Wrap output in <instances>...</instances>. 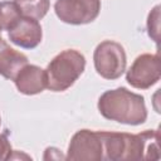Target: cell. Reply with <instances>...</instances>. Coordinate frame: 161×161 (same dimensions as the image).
Segmentation results:
<instances>
[{
	"mask_svg": "<svg viewBox=\"0 0 161 161\" xmlns=\"http://www.w3.org/2000/svg\"><path fill=\"white\" fill-rule=\"evenodd\" d=\"M104 160L138 161L157 160L158 130H145L140 133L99 131Z\"/></svg>",
	"mask_w": 161,
	"mask_h": 161,
	"instance_id": "1",
	"label": "cell"
},
{
	"mask_svg": "<svg viewBox=\"0 0 161 161\" xmlns=\"http://www.w3.org/2000/svg\"><path fill=\"white\" fill-rule=\"evenodd\" d=\"M99 113L109 121L128 126H138L147 119L145 98L125 87L108 89L101 94L97 103Z\"/></svg>",
	"mask_w": 161,
	"mask_h": 161,
	"instance_id": "2",
	"label": "cell"
},
{
	"mask_svg": "<svg viewBox=\"0 0 161 161\" xmlns=\"http://www.w3.org/2000/svg\"><path fill=\"white\" fill-rule=\"evenodd\" d=\"M84 69V55L75 49H65L47 65V88L52 92H64L75 83Z\"/></svg>",
	"mask_w": 161,
	"mask_h": 161,
	"instance_id": "3",
	"label": "cell"
},
{
	"mask_svg": "<svg viewBox=\"0 0 161 161\" xmlns=\"http://www.w3.org/2000/svg\"><path fill=\"white\" fill-rule=\"evenodd\" d=\"M96 72L104 79H118L126 70L127 57L125 48L113 40L101 42L93 53Z\"/></svg>",
	"mask_w": 161,
	"mask_h": 161,
	"instance_id": "4",
	"label": "cell"
},
{
	"mask_svg": "<svg viewBox=\"0 0 161 161\" xmlns=\"http://www.w3.org/2000/svg\"><path fill=\"white\" fill-rule=\"evenodd\" d=\"M67 160L72 161H101L103 156V143L99 131L83 128L77 131L68 145Z\"/></svg>",
	"mask_w": 161,
	"mask_h": 161,
	"instance_id": "5",
	"label": "cell"
},
{
	"mask_svg": "<svg viewBox=\"0 0 161 161\" xmlns=\"http://www.w3.org/2000/svg\"><path fill=\"white\" fill-rule=\"evenodd\" d=\"M54 11L58 19L70 25L94 21L101 11V0H57Z\"/></svg>",
	"mask_w": 161,
	"mask_h": 161,
	"instance_id": "6",
	"label": "cell"
},
{
	"mask_svg": "<svg viewBox=\"0 0 161 161\" xmlns=\"http://www.w3.org/2000/svg\"><path fill=\"white\" fill-rule=\"evenodd\" d=\"M161 64L158 53L138 55L126 72L127 83L137 89H148L160 80Z\"/></svg>",
	"mask_w": 161,
	"mask_h": 161,
	"instance_id": "7",
	"label": "cell"
},
{
	"mask_svg": "<svg viewBox=\"0 0 161 161\" xmlns=\"http://www.w3.org/2000/svg\"><path fill=\"white\" fill-rule=\"evenodd\" d=\"M8 35L13 44L24 49H34L42 42L43 30L38 20L21 16L18 23L8 31Z\"/></svg>",
	"mask_w": 161,
	"mask_h": 161,
	"instance_id": "8",
	"label": "cell"
},
{
	"mask_svg": "<svg viewBox=\"0 0 161 161\" xmlns=\"http://www.w3.org/2000/svg\"><path fill=\"white\" fill-rule=\"evenodd\" d=\"M13 80L15 83L16 89L25 96L39 94L47 88L45 69H42L35 64L24 65Z\"/></svg>",
	"mask_w": 161,
	"mask_h": 161,
	"instance_id": "9",
	"label": "cell"
},
{
	"mask_svg": "<svg viewBox=\"0 0 161 161\" xmlns=\"http://www.w3.org/2000/svg\"><path fill=\"white\" fill-rule=\"evenodd\" d=\"M28 64V57L11 48L4 39H0V75L14 79L18 72Z\"/></svg>",
	"mask_w": 161,
	"mask_h": 161,
	"instance_id": "10",
	"label": "cell"
},
{
	"mask_svg": "<svg viewBox=\"0 0 161 161\" xmlns=\"http://www.w3.org/2000/svg\"><path fill=\"white\" fill-rule=\"evenodd\" d=\"M21 16L33 18L35 20L43 19L49 8L50 0H14Z\"/></svg>",
	"mask_w": 161,
	"mask_h": 161,
	"instance_id": "11",
	"label": "cell"
},
{
	"mask_svg": "<svg viewBox=\"0 0 161 161\" xmlns=\"http://www.w3.org/2000/svg\"><path fill=\"white\" fill-rule=\"evenodd\" d=\"M21 18V14L14 1H0V28L1 30H10L18 20Z\"/></svg>",
	"mask_w": 161,
	"mask_h": 161,
	"instance_id": "12",
	"label": "cell"
},
{
	"mask_svg": "<svg viewBox=\"0 0 161 161\" xmlns=\"http://www.w3.org/2000/svg\"><path fill=\"white\" fill-rule=\"evenodd\" d=\"M147 33L148 36L158 44L160 40V5H156L147 16Z\"/></svg>",
	"mask_w": 161,
	"mask_h": 161,
	"instance_id": "13",
	"label": "cell"
},
{
	"mask_svg": "<svg viewBox=\"0 0 161 161\" xmlns=\"http://www.w3.org/2000/svg\"><path fill=\"white\" fill-rule=\"evenodd\" d=\"M13 153L11 145L8 140V137L3 133H0V161L1 160H9Z\"/></svg>",
	"mask_w": 161,
	"mask_h": 161,
	"instance_id": "14",
	"label": "cell"
},
{
	"mask_svg": "<svg viewBox=\"0 0 161 161\" xmlns=\"http://www.w3.org/2000/svg\"><path fill=\"white\" fill-rule=\"evenodd\" d=\"M0 39H1V28H0Z\"/></svg>",
	"mask_w": 161,
	"mask_h": 161,
	"instance_id": "15",
	"label": "cell"
},
{
	"mask_svg": "<svg viewBox=\"0 0 161 161\" xmlns=\"http://www.w3.org/2000/svg\"><path fill=\"white\" fill-rule=\"evenodd\" d=\"M0 126H1V116H0Z\"/></svg>",
	"mask_w": 161,
	"mask_h": 161,
	"instance_id": "16",
	"label": "cell"
}]
</instances>
